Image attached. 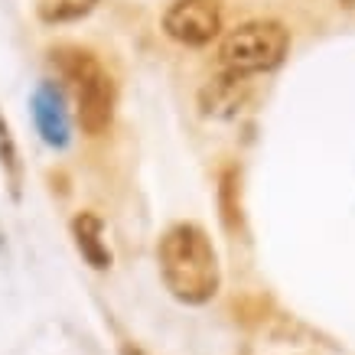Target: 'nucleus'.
Instances as JSON below:
<instances>
[{
	"label": "nucleus",
	"mask_w": 355,
	"mask_h": 355,
	"mask_svg": "<svg viewBox=\"0 0 355 355\" xmlns=\"http://www.w3.org/2000/svg\"><path fill=\"white\" fill-rule=\"evenodd\" d=\"M121 355H144V352H140V349H130V345H124V349H121Z\"/></svg>",
	"instance_id": "nucleus-9"
},
{
	"label": "nucleus",
	"mask_w": 355,
	"mask_h": 355,
	"mask_svg": "<svg viewBox=\"0 0 355 355\" xmlns=\"http://www.w3.org/2000/svg\"><path fill=\"white\" fill-rule=\"evenodd\" d=\"M72 238H76L78 254L92 264L95 270H108L111 268V248L105 241V222L95 212H78L72 218Z\"/></svg>",
	"instance_id": "nucleus-6"
},
{
	"label": "nucleus",
	"mask_w": 355,
	"mask_h": 355,
	"mask_svg": "<svg viewBox=\"0 0 355 355\" xmlns=\"http://www.w3.org/2000/svg\"><path fill=\"white\" fill-rule=\"evenodd\" d=\"M0 166H3V176H7V186H10L13 199H20V186H23V163H20V150H17V140L10 134V124L0 114Z\"/></svg>",
	"instance_id": "nucleus-8"
},
{
	"label": "nucleus",
	"mask_w": 355,
	"mask_h": 355,
	"mask_svg": "<svg viewBox=\"0 0 355 355\" xmlns=\"http://www.w3.org/2000/svg\"><path fill=\"white\" fill-rule=\"evenodd\" d=\"M291 49V30L277 20H248L218 43V62L228 76L245 78L277 69Z\"/></svg>",
	"instance_id": "nucleus-3"
},
{
	"label": "nucleus",
	"mask_w": 355,
	"mask_h": 355,
	"mask_svg": "<svg viewBox=\"0 0 355 355\" xmlns=\"http://www.w3.org/2000/svg\"><path fill=\"white\" fill-rule=\"evenodd\" d=\"M157 261L166 291L189 306L209 303L222 287L218 251L209 232L196 222H176L166 228L157 245Z\"/></svg>",
	"instance_id": "nucleus-1"
},
{
	"label": "nucleus",
	"mask_w": 355,
	"mask_h": 355,
	"mask_svg": "<svg viewBox=\"0 0 355 355\" xmlns=\"http://www.w3.org/2000/svg\"><path fill=\"white\" fill-rule=\"evenodd\" d=\"M339 3H343V7H349V10L355 7V0H339Z\"/></svg>",
	"instance_id": "nucleus-10"
},
{
	"label": "nucleus",
	"mask_w": 355,
	"mask_h": 355,
	"mask_svg": "<svg viewBox=\"0 0 355 355\" xmlns=\"http://www.w3.org/2000/svg\"><path fill=\"white\" fill-rule=\"evenodd\" d=\"M98 7V0H36V17L46 26H62L76 23Z\"/></svg>",
	"instance_id": "nucleus-7"
},
{
	"label": "nucleus",
	"mask_w": 355,
	"mask_h": 355,
	"mask_svg": "<svg viewBox=\"0 0 355 355\" xmlns=\"http://www.w3.org/2000/svg\"><path fill=\"white\" fill-rule=\"evenodd\" d=\"M59 65L76 92V118L82 130L88 137H101L111 128L118 105V88L111 72L88 49H65L59 53Z\"/></svg>",
	"instance_id": "nucleus-2"
},
{
	"label": "nucleus",
	"mask_w": 355,
	"mask_h": 355,
	"mask_svg": "<svg viewBox=\"0 0 355 355\" xmlns=\"http://www.w3.org/2000/svg\"><path fill=\"white\" fill-rule=\"evenodd\" d=\"M33 121L43 140L55 150H65L72 140V124H69V111H65V95L55 82H43L33 95Z\"/></svg>",
	"instance_id": "nucleus-5"
},
{
	"label": "nucleus",
	"mask_w": 355,
	"mask_h": 355,
	"mask_svg": "<svg viewBox=\"0 0 355 355\" xmlns=\"http://www.w3.org/2000/svg\"><path fill=\"white\" fill-rule=\"evenodd\" d=\"M163 33L173 43L202 49L222 33V7L218 0H173L163 10Z\"/></svg>",
	"instance_id": "nucleus-4"
}]
</instances>
